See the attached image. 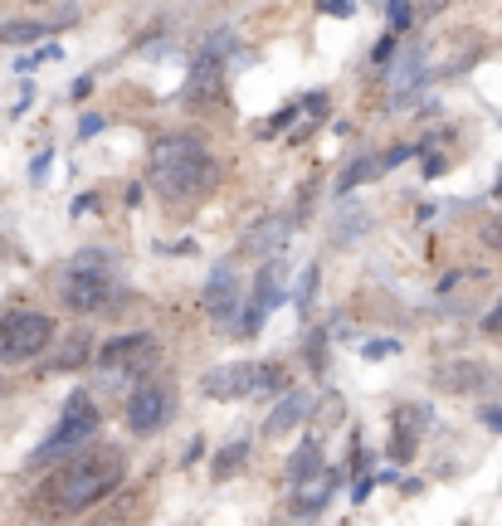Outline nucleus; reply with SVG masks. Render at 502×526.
I'll return each mask as SVG.
<instances>
[{
	"mask_svg": "<svg viewBox=\"0 0 502 526\" xmlns=\"http://www.w3.org/2000/svg\"><path fill=\"white\" fill-rule=\"evenodd\" d=\"M317 473H322V449H317V444H303V449L288 458V478H293V483H308Z\"/></svg>",
	"mask_w": 502,
	"mask_h": 526,
	"instance_id": "ddd939ff",
	"label": "nucleus"
},
{
	"mask_svg": "<svg viewBox=\"0 0 502 526\" xmlns=\"http://www.w3.org/2000/svg\"><path fill=\"white\" fill-rule=\"evenodd\" d=\"M166 414H171V395L161 390V385H142L137 395H132V405H127V424L137 429V434H152L166 424Z\"/></svg>",
	"mask_w": 502,
	"mask_h": 526,
	"instance_id": "6e6552de",
	"label": "nucleus"
},
{
	"mask_svg": "<svg viewBox=\"0 0 502 526\" xmlns=\"http://www.w3.org/2000/svg\"><path fill=\"white\" fill-rule=\"evenodd\" d=\"M283 380L278 366H220V371H210L205 376V395L210 400H239V395H259V390H273Z\"/></svg>",
	"mask_w": 502,
	"mask_h": 526,
	"instance_id": "423d86ee",
	"label": "nucleus"
},
{
	"mask_svg": "<svg viewBox=\"0 0 502 526\" xmlns=\"http://www.w3.org/2000/svg\"><path fill=\"white\" fill-rule=\"evenodd\" d=\"M220 78H225V64H220L215 54H205V59L195 64V74H191V98H195V103L220 98Z\"/></svg>",
	"mask_w": 502,
	"mask_h": 526,
	"instance_id": "9b49d317",
	"label": "nucleus"
},
{
	"mask_svg": "<svg viewBox=\"0 0 502 526\" xmlns=\"http://www.w3.org/2000/svg\"><path fill=\"white\" fill-rule=\"evenodd\" d=\"M322 108H327V98H322V93H312V98H303V113H298V108H288L283 117H273L269 132H283V127H288V142H298V137H308V132H312V122L322 117Z\"/></svg>",
	"mask_w": 502,
	"mask_h": 526,
	"instance_id": "9d476101",
	"label": "nucleus"
},
{
	"mask_svg": "<svg viewBox=\"0 0 502 526\" xmlns=\"http://www.w3.org/2000/svg\"><path fill=\"white\" fill-rule=\"evenodd\" d=\"M308 405H312L308 395H288V400L278 405V414L269 419V434H283V429H293V424H298V419L308 414Z\"/></svg>",
	"mask_w": 502,
	"mask_h": 526,
	"instance_id": "2eb2a0df",
	"label": "nucleus"
},
{
	"mask_svg": "<svg viewBox=\"0 0 502 526\" xmlns=\"http://www.w3.org/2000/svg\"><path fill=\"white\" fill-rule=\"evenodd\" d=\"M390 25H395V30L410 25V5H405V0H390Z\"/></svg>",
	"mask_w": 502,
	"mask_h": 526,
	"instance_id": "aec40b11",
	"label": "nucleus"
},
{
	"mask_svg": "<svg viewBox=\"0 0 502 526\" xmlns=\"http://www.w3.org/2000/svg\"><path fill=\"white\" fill-rule=\"evenodd\" d=\"M483 424H488V429H498V434H502V405H488V410H483Z\"/></svg>",
	"mask_w": 502,
	"mask_h": 526,
	"instance_id": "4be33fe9",
	"label": "nucleus"
},
{
	"mask_svg": "<svg viewBox=\"0 0 502 526\" xmlns=\"http://www.w3.org/2000/svg\"><path fill=\"white\" fill-rule=\"evenodd\" d=\"M244 444H234V449H225V458H220V463H215V473H220V478H230L234 468H239V463H244Z\"/></svg>",
	"mask_w": 502,
	"mask_h": 526,
	"instance_id": "a211bd4d",
	"label": "nucleus"
},
{
	"mask_svg": "<svg viewBox=\"0 0 502 526\" xmlns=\"http://www.w3.org/2000/svg\"><path fill=\"white\" fill-rule=\"evenodd\" d=\"M483 327H488V332H502V307H498V312H488V322H483Z\"/></svg>",
	"mask_w": 502,
	"mask_h": 526,
	"instance_id": "b1692460",
	"label": "nucleus"
},
{
	"mask_svg": "<svg viewBox=\"0 0 502 526\" xmlns=\"http://www.w3.org/2000/svg\"><path fill=\"white\" fill-rule=\"evenodd\" d=\"M215 176H220V166H215V156L200 147V137H186V132H176V137H161L152 151V186L171 200V205H186V200H200L205 190L215 186Z\"/></svg>",
	"mask_w": 502,
	"mask_h": 526,
	"instance_id": "f03ea898",
	"label": "nucleus"
},
{
	"mask_svg": "<svg viewBox=\"0 0 502 526\" xmlns=\"http://www.w3.org/2000/svg\"><path fill=\"white\" fill-rule=\"evenodd\" d=\"M483 376H488L483 366L464 361V366H449V371L439 376V385H444V390H478V385H483Z\"/></svg>",
	"mask_w": 502,
	"mask_h": 526,
	"instance_id": "4468645a",
	"label": "nucleus"
},
{
	"mask_svg": "<svg viewBox=\"0 0 502 526\" xmlns=\"http://www.w3.org/2000/svg\"><path fill=\"white\" fill-rule=\"evenodd\" d=\"M371 171H376V161H356V166H351L347 176L337 181V190H351V186H356V181H361V176H371Z\"/></svg>",
	"mask_w": 502,
	"mask_h": 526,
	"instance_id": "6ab92c4d",
	"label": "nucleus"
},
{
	"mask_svg": "<svg viewBox=\"0 0 502 526\" xmlns=\"http://www.w3.org/2000/svg\"><path fill=\"white\" fill-rule=\"evenodd\" d=\"M59 298H64V307H74V312H103L108 298H113L108 254L103 249H83L74 259V268L64 273V283H59Z\"/></svg>",
	"mask_w": 502,
	"mask_h": 526,
	"instance_id": "7ed1b4c3",
	"label": "nucleus"
},
{
	"mask_svg": "<svg viewBox=\"0 0 502 526\" xmlns=\"http://www.w3.org/2000/svg\"><path fill=\"white\" fill-rule=\"evenodd\" d=\"M83 351H88V332H74V337H69V351L54 361V371H69V366H78V361H83Z\"/></svg>",
	"mask_w": 502,
	"mask_h": 526,
	"instance_id": "f3484780",
	"label": "nucleus"
},
{
	"mask_svg": "<svg viewBox=\"0 0 502 526\" xmlns=\"http://www.w3.org/2000/svg\"><path fill=\"white\" fill-rule=\"evenodd\" d=\"M322 10H332V15H351L347 0H322Z\"/></svg>",
	"mask_w": 502,
	"mask_h": 526,
	"instance_id": "5701e85b",
	"label": "nucleus"
},
{
	"mask_svg": "<svg viewBox=\"0 0 502 526\" xmlns=\"http://www.w3.org/2000/svg\"><path fill=\"white\" fill-rule=\"evenodd\" d=\"M44 35V25H35V20H10V25H0V39L5 44H30V39Z\"/></svg>",
	"mask_w": 502,
	"mask_h": 526,
	"instance_id": "dca6fc26",
	"label": "nucleus"
},
{
	"mask_svg": "<svg viewBox=\"0 0 502 526\" xmlns=\"http://www.w3.org/2000/svg\"><path fill=\"white\" fill-rule=\"evenodd\" d=\"M234 273L230 268H220L215 278H210V288H205V307L215 312V317H234Z\"/></svg>",
	"mask_w": 502,
	"mask_h": 526,
	"instance_id": "f8f14e48",
	"label": "nucleus"
},
{
	"mask_svg": "<svg viewBox=\"0 0 502 526\" xmlns=\"http://www.w3.org/2000/svg\"><path fill=\"white\" fill-rule=\"evenodd\" d=\"M483 239H488L493 249H502V215H498V220H493V225H483Z\"/></svg>",
	"mask_w": 502,
	"mask_h": 526,
	"instance_id": "412c9836",
	"label": "nucleus"
},
{
	"mask_svg": "<svg viewBox=\"0 0 502 526\" xmlns=\"http://www.w3.org/2000/svg\"><path fill=\"white\" fill-rule=\"evenodd\" d=\"M122 473H127L122 449L78 453V458H69V463L44 483V502H49L54 512H83V507H93L98 497H108V492L122 483Z\"/></svg>",
	"mask_w": 502,
	"mask_h": 526,
	"instance_id": "f257e3e1",
	"label": "nucleus"
},
{
	"mask_svg": "<svg viewBox=\"0 0 502 526\" xmlns=\"http://www.w3.org/2000/svg\"><path fill=\"white\" fill-rule=\"evenodd\" d=\"M425 405H405V410H395V439H390V458H410L415 444H420V434H425Z\"/></svg>",
	"mask_w": 502,
	"mask_h": 526,
	"instance_id": "1a4fd4ad",
	"label": "nucleus"
},
{
	"mask_svg": "<svg viewBox=\"0 0 502 526\" xmlns=\"http://www.w3.org/2000/svg\"><path fill=\"white\" fill-rule=\"evenodd\" d=\"M93 434H98V405H93L88 395H74V400H69V410H64V419H59V429L39 444L35 463H54V458L74 453L78 444H88Z\"/></svg>",
	"mask_w": 502,
	"mask_h": 526,
	"instance_id": "39448f33",
	"label": "nucleus"
},
{
	"mask_svg": "<svg viewBox=\"0 0 502 526\" xmlns=\"http://www.w3.org/2000/svg\"><path fill=\"white\" fill-rule=\"evenodd\" d=\"M54 341V322L44 312H10L0 322V361H35L39 351Z\"/></svg>",
	"mask_w": 502,
	"mask_h": 526,
	"instance_id": "20e7f679",
	"label": "nucleus"
},
{
	"mask_svg": "<svg viewBox=\"0 0 502 526\" xmlns=\"http://www.w3.org/2000/svg\"><path fill=\"white\" fill-rule=\"evenodd\" d=\"M161 361V346L147 332H132V337H113L103 351H98V366L113 371V376H142Z\"/></svg>",
	"mask_w": 502,
	"mask_h": 526,
	"instance_id": "0eeeda50",
	"label": "nucleus"
}]
</instances>
